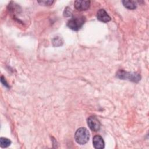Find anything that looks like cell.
<instances>
[{
	"label": "cell",
	"mask_w": 149,
	"mask_h": 149,
	"mask_svg": "<svg viewBox=\"0 0 149 149\" xmlns=\"http://www.w3.org/2000/svg\"><path fill=\"white\" fill-rule=\"evenodd\" d=\"M90 133L88 130L85 127H80L78 129L74 134L76 141L81 145L85 144L89 140Z\"/></svg>",
	"instance_id": "obj_1"
},
{
	"label": "cell",
	"mask_w": 149,
	"mask_h": 149,
	"mask_svg": "<svg viewBox=\"0 0 149 149\" xmlns=\"http://www.w3.org/2000/svg\"><path fill=\"white\" fill-rule=\"evenodd\" d=\"M116 76L118 78L122 80H129L130 81L137 83L140 80L141 76L137 73H130L126 72L123 70H119L116 74Z\"/></svg>",
	"instance_id": "obj_2"
},
{
	"label": "cell",
	"mask_w": 149,
	"mask_h": 149,
	"mask_svg": "<svg viewBox=\"0 0 149 149\" xmlns=\"http://www.w3.org/2000/svg\"><path fill=\"white\" fill-rule=\"evenodd\" d=\"M85 20L86 18L83 16H76L72 17L68 20L67 26L69 29L77 31L83 26Z\"/></svg>",
	"instance_id": "obj_3"
},
{
	"label": "cell",
	"mask_w": 149,
	"mask_h": 149,
	"mask_svg": "<svg viewBox=\"0 0 149 149\" xmlns=\"http://www.w3.org/2000/svg\"><path fill=\"white\" fill-rule=\"evenodd\" d=\"M87 125L92 131H98L100 129L101 124L98 119L94 116H91L87 119Z\"/></svg>",
	"instance_id": "obj_4"
},
{
	"label": "cell",
	"mask_w": 149,
	"mask_h": 149,
	"mask_svg": "<svg viewBox=\"0 0 149 149\" xmlns=\"http://www.w3.org/2000/svg\"><path fill=\"white\" fill-rule=\"evenodd\" d=\"M74 7L77 10L79 11H83L88 9L90 5V1L77 0L74 1Z\"/></svg>",
	"instance_id": "obj_5"
},
{
	"label": "cell",
	"mask_w": 149,
	"mask_h": 149,
	"mask_svg": "<svg viewBox=\"0 0 149 149\" xmlns=\"http://www.w3.org/2000/svg\"><path fill=\"white\" fill-rule=\"evenodd\" d=\"M97 17L98 20L104 23H107L111 20L110 16L103 9H100L98 10L97 13Z\"/></svg>",
	"instance_id": "obj_6"
},
{
	"label": "cell",
	"mask_w": 149,
	"mask_h": 149,
	"mask_svg": "<svg viewBox=\"0 0 149 149\" xmlns=\"http://www.w3.org/2000/svg\"><path fill=\"white\" fill-rule=\"evenodd\" d=\"M93 144L96 149H102L104 148L105 143L102 137L100 135H95L93 139Z\"/></svg>",
	"instance_id": "obj_7"
},
{
	"label": "cell",
	"mask_w": 149,
	"mask_h": 149,
	"mask_svg": "<svg viewBox=\"0 0 149 149\" xmlns=\"http://www.w3.org/2000/svg\"><path fill=\"white\" fill-rule=\"evenodd\" d=\"M123 6L126 8L127 9H131V10H133L134 9L136 8L137 5L136 3L135 2V1H122Z\"/></svg>",
	"instance_id": "obj_8"
},
{
	"label": "cell",
	"mask_w": 149,
	"mask_h": 149,
	"mask_svg": "<svg viewBox=\"0 0 149 149\" xmlns=\"http://www.w3.org/2000/svg\"><path fill=\"white\" fill-rule=\"evenodd\" d=\"M10 144H11V141L9 139L5 137H1L0 139V145L1 147L2 148L8 147L10 145Z\"/></svg>",
	"instance_id": "obj_9"
},
{
	"label": "cell",
	"mask_w": 149,
	"mask_h": 149,
	"mask_svg": "<svg viewBox=\"0 0 149 149\" xmlns=\"http://www.w3.org/2000/svg\"><path fill=\"white\" fill-rule=\"evenodd\" d=\"M38 2L41 4H42V5H51L54 2V1H38Z\"/></svg>",
	"instance_id": "obj_10"
},
{
	"label": "cell",
	"mask_w": 149,
	"mask_h": 149,
	"mask_svg": "<svg viewBox=\"0 0 149 149\" xmlns=\"http://www.w3.org/2000/svg\"><path fill=\"white\" fill-rule=\"evenodd\" d=\"M61 42V38H54V40H53V44H54V43H55V44L54 45L55 46H57V43H58V46L59 45H62V44H61V42Z\"/></svg>",
	"instance_id": "obj_11"
},
{
	"label": "cell",
	"mask_w": 149,
	"mask_h": 149,
	"mask_svg": "<svg viewBox=\"0 0 149 149\" xmlns=\"http://www.w3.org/2000/svg\"><path fill=\"white\" fill-rule=\"evenodd\" d=\"M70 13H71V12H70V9H69V8H66L65 10V12H64V16H66V17H68V16H69L70 15Z\"/></svg>",
	"instance_id": "obj_12"
},
{
	"label": "cell",
	"mask_w": 149,
	"mask_h": 149,
	"mask_svg": "<svg viewBox=\"0 0 149 149\" xmlns=\"http://www.w3.org/2000/svg\"><path fill=\"white\" fill-rule=\"evenodd\" d=\"M1 82L2 83V84H3L5 86H6V87H9V85L8 84V83H7L6 81H5V78H4L3 76L1 77Z\"/></svg>",
	"instance_id": "obj_13"
}]
</instances>
